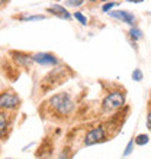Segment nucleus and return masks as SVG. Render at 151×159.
<instances>
[{"instance_id":"6ab92c4d","label":"nucleus","mask_w":151,"mask_h":159,"mask_svg":"<svg viewBox=\"0 0 151 159\" xmlns=\"http://www.w3.org/2000/svg\"><path fill=\"white\" fill-rule=\"evenodd\" d=\"M84 3V0H67L68 6H81Z\"/></svg>"},{"instance_id":"6e6552de","label":"nucleus","mask_w":151,"mask_h":159,"mask_svg":"<svg viewBox=\"0 0 151 159\" xmlns=\"http://www.w3.org/2000/svg\"><path fill=\"white\" fill-rule=\"evenodd\" d=\"M46 12H50L51 15H54V16L60 17V19H71V15L70 12H67V9H64V6H60V4H52L51 7L46 9Z\"/></svg>"},{"instance_id":"7ed1b4c3","label":"nucleus","mask_w":151,"mask_h":159,"mask_svg":"<svg viewBox=\"0 0 151 159\" xmlns=\"http://www.w3.org/2000/svg\"><path fill=\"white\" fill-rule=\"evenodd\" d=\"M124 104H125V94L122 91H119V90H115V91L109 93L103 98V101H102V110L106 111V113H110V111H115V110L121 109Z\"/></svg>"},{"instance_id":"9b49d317","label":"nucleus","mask_w":151,"mask_h":159,"mask_svg":"<svg viewBox=\"0 0 151 159\" xmlns=\"http://www.w3.org/2000/svg\"><path fill=\"white\" fill-rule=\"evenodd\" d=\"M148 140H150V138H148L147 134H138L137 138L134 139L135 145H138V146H143V145H147Z\"/></svg>"},{"instance_id":"412c9836","label":"nucleus","mask_w":151,"mask_h":159,"mask_svg":"<svg viewBox=\"0 0 151 159\" xmlns=\"http://www.w3.org/2000/svg\"><path fill=\"white\" fill-rule=\"evenodd\" d=\"M3 3H4V0H0V6H2Z\"/></svg>"},{"instance_id":"0eeeda50","label":"nucleus","mask_w":151,"mask_h":159,"mask_svg":"<svg viewBox=\"0 0 151 159\" xmlns=\"http://www.w3.org/2000/svg\"><path fill=\"white\" fill-rule=\"evenodd\" d=\"M109 15L112 17H115V19H118V20H122L124 23H128V25H131V26L135 23V16L132 13L126 12V10H116V12H112V10H110Z\"/></svg>"},{"instance_id":"4468645a","label":"nucleus","mask_w":151,"mask_h":159,"mask_svg":"<svg viewBox=\"0 0 151 159\" xmlns=\"http://www.w3.org/2000/svg\"><path fill=\"white\" fill-rule=\"evenodd\" d=\"M73 17H74L76 20H79L81 25H87V17L84 16L81 12H74V15H73Z\"/></svg>"},{"instance_id":"4be33fe9","label":"nucleus","mask_w":151,"mask_h":159,"mask_svg":"<svg viewBox=\"0 0 151 159\" xmlns=\"http://www.w3.org/2000/svg\"><path fill=\"white\" fill-rule=\"evenodd\" d=\"M90 2H96V0H90Z\"/></svg>"},{"instance_id":"9d476101","label":"nucleus","mask_w":151,"mask_h":159,"mask_svg":"<svg viewBox=\"0 0 151 159\" xmlns=\"http://www.w3.org/2000/svg\"><path fill=\"white\" fill-rule=\"evenodd\" d=\"M9 129V117L6 114V110L0 111V138L6 136V132Z\"/></svg>"},{"instance_id":"dca6fc26","label":"nucleus","mask_w":151,"mask_h":159,"mask_svg":"<svg viewBox=\"0 0 151 159\" xmlns=\"http://www.w3.org/2000/svg\"><path fill=\"white\" fill-rule=\"evenodd\" d=\"M134 139H131L129 140V143L126 145V148H125V152H124V156H128V155H131V152H132V148H134Z\"/></svg>"},{"instance_id":"f03ea898","label":"nucleus","mask_w":151,"mask_h":159,"mask_svg":"<svg viewBox=\"0 0 151 159\" xmlns=\"http://www.w3.org/2000/svg\"><path fill=\"white\" fill-rule=\"evenodd\" d=\"M66 72H67V70H64V68H54L51 72H48L41 81L42 91L48 93L51 90H54L57 85H60L66 80Z\"/></svg>"},{"instance_id":"ddd939ff","label":"nucleus","mask_w":151,"mask_h":159,"mask_svg":"<svg viewBox=\"0 0 151 159\" xmlns=\"http://www.w3.org/2000/svg\"><path fill=\"white\" fill-rule=\"evenodd\" d=\"M129 35H131V38L134 39V41H138V39L143 38V32H141L138 28H131Z\"/></svg>"},{"instance_id":"aec40b11","label":"nucleus","mask_w":151,"mask_h":159,"mask_svg":"<svg viewBox=\"0 0 151 159\" xmlns=\"http://www.w3.org/2000/svg\"><path fill=\"white\" fill-rule=\"evenodd\" d=\"M100 2H103V3H106V2H110V0H100Z\"/></svg>"},{"instance_id":"2eb2a0df","label":"nucleus","mask_w":151,"mask_h":159,"mask_svg":"<svg viewBox=\"0 0 151 159\" xmlns=\"http://www.w3.org/2000/svg\"><path fill=\"white\" fill-rule=\"evenodd\" d=\"M115 6H118V3H115V2H106V3L102 6V10H103V12H109Z\"/></svg>"},{"instance_id":"a211bd4d","label":"nucleus","mask_w":151,"mask_h":159,"mask_svg":"<svg viewBox=\"0 0 151 159\" xmlns=\"http://www.w3.org/2000/svg\"><path fill=\"white\" fill-rule=\"evenodd\" d=\"M147 127L151 130V100L148 103V111H147Z\"/></svg>"},{"instance_id":"f8f14e48","label":"nucleus","mask_w":151,"mask_h":159,"mask_svg":"<svg viewBox=\"0 0 151 159\" xmlns=\"http://www.w3.org/2000/svg\"><path fill=\"white\" fill-rule=\"evenodd\" d=\"M19 20H23V22H32V20H42V19H45V16H42V15H35V16H19L17 17Z\"/></svg>"},{"instance_id":"f3484780","label":"nucleus","mask_w":151,"mask_h":159,"mask_svg":"<svg viewBox=\"0 0 151 159\" xmlns=\"http://www.w3.org/2000/svg\"><path fill=\"white\" fill-rule=\"evenodd\" d=\"M132 78H134V81H141L143 80V72H141V70H134V72H132Z\"/></svg>"},{"instance_id":"f257e3e1","label":"nucleus","mask_w":151,"mask_h":159,"mask_svg":"<svg viewBox=\"0 0 151 159\" xmlns=\"http://www.w3.org/2000/svg\"><path fill=\"white\" fill-rule=\"evenodd\" d=\"M48 106H50V109H52L55 114L68 116L74 109V101L71 100L68 93H58L48 100Z\"/></svg>"},{"instance_id":"20e7f679","label":"nucleus","mask_w":151,"mask_h":159,"mask_svg":"<svg viewBox=\"0 0 151 159\" xmlns=\"http://www.w3.org/2000/svg\"><path fill=\"white\" fill-rule=\"evenodd\" d=\"M21 103V98L15 91L6 90L0 93V110H13Z\"/></svg>"},{"instance_id":"39448f33","label":"nucleus","mask_w":151,"mask_h":159,"mask_svg":"<svg viewBox=\"0 0 151 159\" xmlns=\"http://www.w3.org/2000/svg\"><path fill=\"white\" fill-rule=\"evenodd\" d=\"M106 140V130L103 126H96L92 130H89L86 136H84V145L86 146H92L96 143H102Z\"/></svg>"},{"instance_id":"1a4fd4ad","label":"nucleus","mask_w":151,"mask_h":159,"mask_svg":"<svg viewBox=\"0 0 151 159\" xmlns=\"http://www.w3.org/2000/svg\"><path fill=\"white\" fill-rule=\"evenodd\" d=\"M12 55L15 57L16 62L21 64V65H23V67H31L32 62H34V61H32V57L23 54V52H12Z\"/></svg>"},{"instance_id":"423d86ee","label":"nucleus","mask_w":151,"mask_h":159,"mask_svg":"<svg viewBox=\"0 0 151 159\" xmlns=\"http://www.w3.org/2000/svg\"><path fill=\"white\" fill-rule=\"evenodd\" d=\"M32 57V61L39 65H44V67H55L58 65L60 61L58 58L52 54H48V52H38V54L31 55Z\"/></svg>"}]
</instances>
